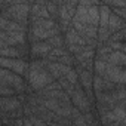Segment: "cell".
I'll return each mask as SVG.
<instances>
[{
	"label": "cell",
	"mask_w": 126,
	"mask_h": 126,
	"mask_svg": "<svg viewBox=\"0 0 126 126\" xmlns=\"http://www.w3.org/2000/svg\"><path fill=\"white\" fill-rule=\"evenodd\" d=\"M99 3L98 2H79L76 14L71 21V28L77 30L80 27H98L99 12H98Z\"/></svg>",
	"instance_id": "cell-1"
},
{
	"label": "cell",
	"mask_w": 126,
	"mask_h": 126,
	"mask_svg": "<svg viewBox=\"0 0 126 126\" xmlns=\"http://www.w3.org/2000/svg\"><path fill=\"white\" fill-rule=\"evenodd\" d=\"M27 79H28V88L40 92L42 89H45L47 85H50L53 80V77L47 73L46 67H45V59H34L28 70H27Z\"/></svg>",
	"instance_id": "cell-2"
},
{
	"label": "cell",
	"mask_w": 126,
	"mask_h": 126,
	"mask_svg": "<svg viewBox=\"0 0 126 126\" xmlns=\"http://www.w3.org/2000/svg\"><path fill=\"white\" fill-rule=\"evenodd\" d=\"M30 42H46L47 39L59 34V27L56 21L47 19H30Z\"/></svg>",
	"instance_id": "cell-3"
},
{
	"label": "cell",
	"mask_w": 126,
	"mask_h": 126,
	"mask_svg": "<svg viewBox=\"0 0 126 126\" xmlns=\"http://www.w3.org/2000/svg\"><path fill=\"white\" fill-rule=\"evenodd\" d=\"M30 6H31V3H28V2H16V3L5 2V6L0 11V16H3L12 22H16V24L28 28Z\"/></svg>",
	"instance_id": "cell-4"
},
{
	"label": "cell",
	"mask_w": 126,
	"mask_h": 126,
	"mask_svg": "<svg viewBox=\"0 0 126 126\" xmlns=\"http://www.w3.org/2000/svg\"><path fill=\"white\" fill-rule=\"evenodd\" d=\"M79 2H58V27L59 31H67L71 27L73 16L76 14Z\"/></svg>",
	"instance_id": "cell-5"
},
{
	"label": "cell",
	"mask_w": 126,
	"mask_h": 126,
	"mask_svg": "<svg viewBox=\"0 0 126 126\" xmlns=\"http://www.w3.org/2000/svg\"><path fill=\"white\" fill-rule=\"evenodd\" d=\"M68 96H70V102L73 104V107H76L82 114L91 113V110H92V102L88 99L86 94L83 92V89L80 88L79 83L74 86V91H73Z\"/></svg>",
	"instance_id": "cell-6"
},
{
	"label": "cell",
	"mask_w": 126,
	"mask_h": 126,
	"mask_svg": "<svg viewBox=\"0 0 126 126\" xmlns=\"http://www.w3.org/2000/svg\"><path fill=\"white\" fill-rule=\"evenodd\" d=\"M64 42H65V45H67L68 53H71V55L79 53V52L86 46L85 40H83V39L79 36V33H77L76 30H73L71 27L65 31V34H64Z\"/></svg>",
	"instance_id": "cell-7"
},
{
	"label": "cell",
	"mask_w": 126,
	"mask_h": 126,
	"mask_svg": "<svg viewBox=\"0 0 126 126\" xmlns=\"http://www.w3.org/2000/svg\"><path fill=\"white\" fill-rule=\"evenodd\" d=\"M102 79L116 85V86H123L125 82H126V71H125V67H113V65H108L105 67V71L102 74Z\"/></svg>",
	"instance_id": "cell-8"
},
{
	"label": "cell",
	"mask_w": 126,
	"mask_h": 126,
	"mask_svg": "<svg viewBox=\"0 0 126 126\" xmlns=\"http://www.w3.org/2000/svg\"><path fill=\"white\" fill-rule=\"evenodd\" d=\"M0 68L9 70L18 76H22L28 70V64L24 59H11V58H0Z\"/></svg>",
	"instance_id": "cell-9"
},
{
	"label": "cell",
	"mask_w": 126,
	"mask_h": 126,
	"mask_svg": "<svg viewBox=\"0 0 126 126\" xmlns=\"http://www.w3.org/2000/svg\"><path fill=\"white\" fill-rule=\"evenodd\" d=\"M77 77L80 80V88L83 89V92L86 94L88 99L92 102L94 101V92H92V71H88V70H82V68H77Z\"/></svg>",
	"instance_id": "cell-10"
},
{
	"label": "cell",
	"mask_w": 126,
	"mask_h": 126,
	"mask_svg": "<svg viewBox=\"0 0 126 126\" xmlns=\"http://www.w3.org/2000/svg\"><path fill=\"white\" fill-rule=\"evenodd\" d=\"M45 67H46L47 73L53 77V80H55V79H56V80L62 79V77H64V76L71 70L70 67L61 65V64H58V62H50V61H46V59H45Z\"/></svg>",
	"instance_id": "cell-11"
},
{
	"label": "cell",
	"mask_w": 126,
	"mask_h": 126,
	"mask_svg": "<svg viewBox=\"0 0 126 126\" xmlns=\"http://www.w3.org/2000/svg\"><path fill=\"white\" fill-rule=\"evenodd\" d=\"M21 107H22V104L18 99V96H3V98H0V113H3V114L12 113L18 108H21Z\"/></svg>",
	"instance_id": "cell-12"
},
{
	"label": "cell",
	"mask_w": 126,
	"mask_h": 126,
	"mask_svg": "<svg viewBox=\"0 0 126 126\" xmlns=\"http://www.w3.org/2000/svg\"><path fill=\"white\" fill-rule=\"evenodd\" d=\"M50 50H52V47L47 42H33L30 46V53L33 58H43L45 59Z\"/></svg>",
	"instance_id": "cell-13"
},
{
	"label": "cell",
	"mask_w": 126,
	"mask_h": 126,
	"mask_svg": "<svg viewBox=\"0 0 126 126\" xmlns=\"http://www.w3.org/2000/svg\"><path fill=\"white\" fill-rule=\"evenodd\" d=\"M50 18L46 9V2L31 3L30 6V19H47Z\"/></svg>",
	"instance_id": "cell-14"
},
{
	"label": "cell",
	"mask_w": 126,
	"mask_h": 126,
	"mask_svg": "<svg viewBox=\"0 0 126 126\" xmlns=\"http://www.w3.org/2000/svg\"><path fill=\"white\" fill-rule=\"evenodd\" d=\"M107 28H108L110 34L117 33V31H120V30H125V19L119 18L117 15H114V14L110 11V16H108V24H107Z\"/></svg>",
	"instance_id": "cell-15"
},
{
	"label": "cell",
	"mask_w": 126,
	"mask_h": 126,
	"mask_svg": "<svg viewBox=\"0 0 126 126\" xmlns=\"http://www.w3.org/2000/svg\"><path fill=\"white\" fill-rule=\"evenodd\" d=\"M107 64L113 67H125L126 64V55L122 52H111L107 58Z\"/></svg>",
	"instance_id": "cell-16"
},
{
	"label": "cell",
	"mask_w": 126,
	"mask_h": 126,
	"mask_svg": "<svg viewBox=\"0 0 126 126\" xmlns=\"http://www.w3.org/2000/svg\"><path fill=\"white\" fill-rule=\"evenodd\" d=\"M46 42L50 45V47H52V49L64 47V45H65V42H64V36H62L61 33H59V34H56V36H53V37H50V39H47Z\"/></svg>",
	"instance_id": "cell-17"
},
{
	"label": "cell",
	"mask_w": 126,
	"mask_h": 126,
	"mask_svg": "<svg viewBox=\"0 0 126 126\" xmlns=\"http://www.w3.org/2000/svg\"><path fill=\"white\" fill-rule=\"evenodd\" d=\"M105 67H107V62L105 61H99V59H95L94 65H92V68L96 71V76H99V77H102V74L105 71Z\"/></svg>",
	"instance_id": "cell-18"
},
{
	"label": "cell",
	"mask_w": 126,
	"mask_h": 126,
	"mask_svg": "<svg viewBox=\"0 0 126 126\" xmlns=\"http://www.w3.org/2000/svg\"><path fill=\"white\" fill-rule=\"evenodd\" d=\"M58 83H59L61 89L64 91V92H65L67 95H70V94H71V92L74 91V86H73V85H71V83H70V82H68V80L65 79V77H62V79H59V80H58Z\"/></svg>",
	"instance_id": "cell-19"
},
{
	"label": "cell",
	"mask_w": 126,
	"mask_h": 126,
	"mask_svg": "<svg viewBox=\"0 0 126 126\" xmlns=\"http://www.w3.org/2000/svg\"><path fill=\"white\" fill-rule=\"evenodd\" d=\"M125 37H126V30H120L117 33H113L107 42H120V43H125Z\"/></svg>",
	"instance_id": "cell-20"
},
{
	"label": "cell",
	"mask_w": 126,
	"mask_h": 126,
	"mask_svg": "<svg viewBox=\"0 0 126 126\" xmlns=\"http://www.w3.org/2000/svg\"><path fill=\"white\" fill-rule=\"evenodd\" d=\"M64 77H65V79H67V80H68V82H70V83L73 85V86H76V85L79 83V77H77V71H76L74 68H71V70H70V71H68V73H67V74L64 76Z\"/></svg>",
	"instance_id": "cell-21"
},
{
	"label": "cell",
	"mask_w": 126,
	"mask_h": 126,
	"mask_svg": "<svg viewBox=\"0 0 126 126\" xmlns=\"http://www.w3.org/2000/svg\"><path fill=\"white\" fill-rule=\"evenodd\" d=\"M14 95H15V91L12 88L0 85V98H3V96H14Z\"/></svg>",
	"instance_id": "cell-22"
},
{
	"label": "cell",
	"mask_w": 126,
	"mask_h": 126,
	"mask_svg": "<svg viewBox=\"0 0 126 126\" xmlns=\"http://www.w3.org/2000/svg\"><path fill=\"white\" fill-rule=\"evenodd\" d=\"M5 6V2H0V11H2V8Z\"/></svg>",
	"instance_id": "cell-23"
}]
</instances>
